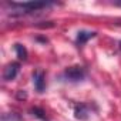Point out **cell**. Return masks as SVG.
Here are the masks:
<instances>
[{
    "label": "cell",
    "instance_id": "5b68a950",
    "mask_svg": "<svg viewBox=\"0 0 121 121\" xmlns=\"http://www.w3.org/2000/svg\"><path fill=\"white\" fill-rule=\"evenodd\" d=\"M94 36H95V31H86V30H81V31H78V34H77L76 44H77L78 47H81V46H84L90 39H93Z\"/></svg>",
    "mask_w": 121,
    "mask_h": 121
},
{
    "label": "cell",
    "instance_id": "7c38bea8",
    "mask_svg": "<svg viewBox=\"0 0 121 121\" xmlns=\"http://www.w3.org/2000/svg\"><path fill=\"white\" fill-rule=\"evenodd\" d=\"M120 47H121V43H120Z\"/></svg>",
    "mask_w": 121,
    "mask_h": 121
},
{
    "label": "cell",
    "instance_id": "8fae6325",
    "mask_svg": "<svg viewBox=\"0 0 121 121\" xmlns=\"http://www.w3.org/2000/svg\"><path fill=\"white\" fill-rule=\"evenodd\" d=\"M115 6H121V0H114V2H112Z\"/></svg>",
    "mask_w": 121,
    "mask_h": 121
},
{
    "label": "cell",
    "instance_id": "277c9868",
    "mask_svg": "<svg viewBox=\"0 0 121 121\" xmlns=\"http://www.w3.org/2000/svg\"><path fill=\"white\" fill-rule=\"evenodd\" d=\"M33 84H34V88L39 91V93H43L44 88H46V81H44V73L41 70H37L33 73Z\"/></svg>",
    "mask_w": 121,
    "mask_h": 121
},
{
    "label": "cell",
    "instance_id": "52a82bcc",
    "mask_svg": "<svg viewBox=\"0 0 121 121\" xmlns=\"http://www.w3.org/2000/svg\"><path fill=\"white\" fill-rule=\"evenodd\" d=\"M14 50H16V54L20 60H26L27 58V50L23 44H14Z\"/></svg>",
    "mask_w": 121,
    "mask_h": 121
},
{
    "label": "cell",
    "instance_id": "6da1fadb",
    "mask_svg": "<svg viewBox=\"0 0 121 121\" xmlns=\"http://www.w3.org/2000/svg\"><path fill=\"white\" fill-rule=\"evenodd\" d=\"M9 4L19 10H24V13H30V12L46 9L48 6H51L53 3L51 2H26V3H9Z\"/></svg>",
    "mask_w": 121,
    "mask_h": 121
},
{
    "label": "cell",
    "instance_id": "8992f818",
    "mask_svg": "<svg viewBox=\"0 0 121 121\" xmlns=\"http://www.w3.org/2000/svg\"><path fill=\"white\" fill-rule=\"evenodd\" d=\"M74 115L77 120H87L88 118V108L84 104H78L74 108Z\"/></svg>",
    "mask_w": 121,
    "mask_h": 121
},
{
    "label": "cell",
    "instance_id": "7a4b0ae2",
    "mask_svg": "<svg viewBox=\"0 0 121 121\" xmlns=\"http://www.w3.org/2000/svg\"><path fill=\"white\" fill-rule=\"evenodd\" d=\"M64 77L73 83L76 81H81L84 77H86V70L80 66H73V67H69L64 70Z\"/></svg>",
    "mask_w": 121,
    "mask_h": 121
},
{
    "label": "cell",
    "instance_id": "9c48e42d",
    "mask_svg": "<svg viewBox=\"0 0 121 121\" xmlns=\"http://www.w3.org/2000/svg\"><path fill=\"white\" fill-rule=\"evenodd\" d=\"M30 111L33 112V115H36V117H39V118H44V117H46V115H44V111H43L41 108H39V107H34V108H31Z\"/></svg>",
    "mask_w": 121,
    "mask_h": 121
},
{
    "label": "cell",
    "instance_id": "ba28073f",
    "mask_svg": "<svg viewBox=\"0 0 121 121\" xmlns=\"http://www.w3.org/2000/svg\"><path fill=\"white\" fill-rule=\"evenodd\" d=\"M2 121H23V118L16 112H7L2 115Z\"/></svg>",
    "mask_w": 121,
    "mask_h": 121
},
{
    "label": "cell",
    "instance_id": "30bf717a",
    "mask_svg": "<svg viewBox=\"0 0 121 121\" xmlns=\"http://www.w3.org/2000/svg\"><path fill=\"white\" fill-rule=\"evenodd\" d=\"M17 97H19V98H26L27 95H26V93H24V91H20V93L17 94Z\"/></svg>",
    "mask_w": 121,
    "mask_h": 121
},
{
    "label": "cell",
    "instance_id": "3957f363",
    "mask_svg": "<svg viewBox=\"0 0 121 121\" xmlns=\"http://www.w3.org/2000/svg\"><path fill=\"white\" fill-rule=\"evenodd\" d=\"M19 69H20V64L19 63H10L6 66L4 71H3V78L6 81H10V80H14L17 73H19Z\"/></svg>",
    "mask_w": 121,
    "mask_h": 121
}]
</instances>
